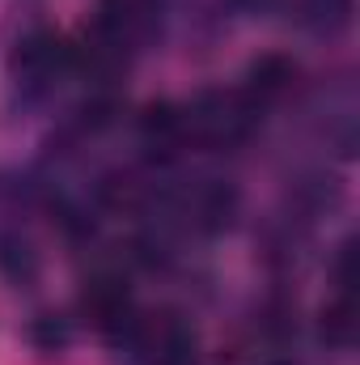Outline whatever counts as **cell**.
<instances>
[{
  "mask_svg": "<svg viewBox=\"0 0 360 365\" xmlns=\"http://www.w3.org/2000/svg\"><path fill=\"white\" fill-rule=\"evenodd\" d=\"M0 276L13 284H30L38 276V255L21 234H0Z\"/></svg>",
  "mask_w": 360,
  "mask_h": 365,
  "instance_id": "obj_10",
  "label": "cell"
},
{
  "mask_svg": "<svg viewBox=\"0 0 360 365\" xmlns=\"http://www.w3.org/2000/svg\"><path fill=\"white\" fill-rule=\"evenodd\" d=\"M162 17V0H97V30L123 47L144 38Z\"/></svg>",
  "mask_w": 360,
  "mask_h": 365,
  "instance_id": "obj_6",
  "label": "cell"
},
{
  "mask_svg": "<svg viewBox=\"0 0 360 365\" xmlns=\"http://www.w3.org/2000/svg\"><path fill=\"white\" fill-rule=\"evenodd\" d=\"M297 9H301V21H305L309 30L335 34V30H344V26L352 21L356 0H297Z\"/></svg>",
  "mask_w": 360,
  "mask_h": 365,
  "instance_id": "obj_11",
  "label": "cell"
},
{
  "mask_svg": "<svg viewBox=\"0 0 360 365\" xmlns=\"http://www.w3.org/2000/svg\"><path fill=\"white\" fill-rule=\"evenodd\" d=\"M259 123V106L242 90H203L182 106V136L199 149L242 145Z\"/></svg>",
  "mask_w": 360,
  "mask_h": 365,
  "instance_id": "obj_1",
  "label": "cell"
},
{
  "mask_svg": "<svg viewBox=\"0 0 360 365\" xmlns=\"http://www.w3.org/2000/svg\"><path fill=\"white\" fill-rule=\"evenodd\" d=\"M119 340L140 365H195V331L174 310H153V314L136 310V319Z\"/></svg>",
  "mask_w": 360,
  "mask_h": 365,
  "instance_id": "obj_2",
  "label": "cell"
},
{
  "mask_svg": "<svg viewBox=\"0 0 360 365\" xmlns=\"http://www.w3.org/2000/svg\"><path fill=\"white\" fill-rule=\"evenodd\" d=\"M77 64V47H68V38H60L55 30H34L26 34L13 56H9V73L21 90H47L55 86L68 68Z\"/></svg>",
  "mask_w": 360,
  "mask_h": 365,
  "instance_id": "obj_3",
  "label": "cell"
},
{
  "mask_svg": "<svg viewBox=\"0 0 360 365\" xmlns=\"http://www.w3.org/2000/svg\"><path fill=\"white\" fill-rule=\"evenodd\" d=\"M233 212H238V191L225 179H199L179 195V217H186V225L195 230H221L233 221Z\"/></svg>",
  "mask_w": 360,
  "mask_h": 365,
  "instance_id": "obj_5",
  "label": "cell"
},
{
  "mask_svg": "<svg viewBox=\"0 0 360 365\" xmlns=\"http://www.w3.org/2000/svg\"><path fill=\"white\" fill-rule=\"evenodd\" d=\"M292 86H297V64H292L288 56H280V51H268V56H259V60L246 68L242 93L263 110L268 102H280Z\"/></svg>",
  "mask_w": 360,
  "mask_h": 365,
  "instance_id": "obj_7",
  "label": "cell"
},
{
  "mask_svg": "<svg viewBox=\"0 0 360 365\" xmlns=\"http://www.w3.org/2000/svg\"><path fill=\"white\" fill-rule=\"evenodd\" d=\"M81 314L90 319L97 331H106V336H123V331H127V323L136 319V302H132L127 280H123V276H110V272L85 280Z\"/></svg>",
  "mask_w": 360,
  "mask_h": 365,
  "instance_id": "obj_4",
  "label": "cell"
},
{
  "mask_svg": "<svg viewBox=\"0 0 360 365\" xmlns=\"http://www.w3.org/2000/svg\"><path fill=\"white\" fill-rule=\"evenodd\" d=\"M140 136H144V145H149L153 153H162V158L186 149V136H182V106H174V102H153V106L140 115Z\"/></svg>",
  "mask_w": 360,
  "mask_h": 365,
  "instance_id": "obj_8",
  "label": "cell"
},
{
  "mask_svg": "<svg viewBox=\"0 0 360 365\" xmlns=\"http://www.w3.org/2000/svg\"><path fill=\"white\" fill-rule=\"evenodd\" d=\"M246 9H263V4H271V0H242Z\"/></svg>",
  "mask_w": 360,
  "mask_h": 365,
  "instance_id": "obj_12",
  "label": "cell"
},
{
  "mask_svg": "<svg viewBox=\"0 0 360 365\" xmlns=\"http://www.w3.org/2000/svg\"><path fill=\"white\" fill-rule=\"evenodd\" d=\"M356 327H360L356 302H352V293H348V289H339V297L322 306L318 331H322V340H327V344H335V349H348V344L356 340Z\"/></svg>",
  "mask_w": 360,
  "mask_h": 365,
  "instance_id": "obj_9",
  "label": "cell"
}]
</instances>
